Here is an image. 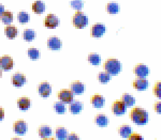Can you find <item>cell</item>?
<instances>
[{
    "mask_svg": "<svg viewBox=\"0 0 161 140\" xmlns=\"http://www.w3.org/2000/svg\"><path fill=\"white\" fill-rule=\"evenodd\" d=\"M56 136L59 140H64L66 139L68 134V131L63 127H59L56 129Z\"/></svg>",
    "mask_w": 161,
    "mask_h": 140,
    "instance_id": "d4e9b609",
    "label": "cell"
},
{
    "mask_svg": "<svg viewBox=\"0 0 161 140\" xmlns=\"http://www.w3.org/2000/svg\"><path fill=\"white\" fill-rule=\"evenodd\" d=\"M83 107H84V104L83 102H80L79 101H72L69 104V111L74 114H78L82 111Z\"/></svg>",
    "mask_w": 161,
    "mask_h": 140,
    "instance_id": "e0dca14e",
    "label": "cell"
},
{
    "mask_svg": "<svg viewBox=\"0 0 161 140\" xmlns=\"http://www.w3.org/2000/svg\"><path fill=\"white\" fill-rule=\"evenodd\" d=\"M69 87L72 92L76 95L82 94L85 90V85L78 81L72 82L69 85Z\"/></svg>",
    "mask_w": 161,
    "mask_h": 140,
    "instance_id": "7c38bea8",
    "label": "cell"
},
{
    "mask_svg": "<svg viewBox=\"0 0 161 140\" xmlns=\"http://www.w3.org/2000/svg\"><path fill=\"white\" fill-rule=\"evenodd\" d=\"M32 8L33 12L36 13H42L45 11V4L42 1H36L33 3Z\"/></svg>",
    "mask_w": 161,
    "mask_h": 140,
    "instance_id": "44dd1931",
    "label": "cell"
},
{
    "mask_svg": "<svg viewBox=\"0 0 161 140\" xmlns=\"http://www.w3.org/2000/svg\"><path fill=\"white\" fill-rule=\"evenodd\" d=\"M53 108L56 112L62 114L66 112V108L64 103L60 102H56L54 103Z\"/></svg>",
    "mask_w": 161,
    "mask_h": 140,
    "instance_id": "f546056e",
    "label": "cell"
},
{
    "mask_svg": "<svg viewBox=\"0 0 161 140\" xmlns=\"http://www.w3.org/2000/svg\"><path fill=\"white\" fill-rule=\"evenodd\" d=\"M38 134L42 138H47L52 134V129L46 125L40 126L38 129Z\"/></svg>",
    "mask_w": 161,
    "mask_h": 140,
    "instance_id": "ffe728a7",
    "label": "cell"
},
{
    "mask_svg": "<svg viewBox=\"0 0 161 140\" xmlns=\"http://www.w3.org/2000/svg\"><path fill=\"white\" fill-rule=\"evenodd\" d=\"M0 18L4 24H10L13 21V14L9 11H6L1 16Z\"/></svg>",
    "mask_w": 161,
    "mask_h": 140,
    "instance_id": "484cf974",
    "label": "cell"
},
{
    "mask_svg": "<svg viewBox=\"0 0 161 140\" xmlns=\"http://www.w3.org/2000/svg\"><path fill=\"white\" fill-rule=\"evenodd\" d=\"M84 2L83 0H73L70 2V5L73 9L82 10L84 7Z\"/></svg>",
    "mask_w": 161,
    "mask_h": 140,
    "instance_id": "d6a6232c",
    "label": "cell"
},
{
    "mask_svg": "<svg viewBox=\"0 0 161 140\" xmlns=\"http://www.w3.org/2000/svg\"><path fill=\"white\" fill-rule=\"evenodd\" d=\"M88 60L92 65H99L101 62V56L94 53L89 54L88 57Z\"/></svg>",
    "mask_w": 161,
    "mask_h": 140,
    "instance_id": "83f0119b",
    "label": "cell"
},
{
    "mask_svg": "<svg viewBox=\"0 0 161 140\" xmlns=\"http://www.w3.org/2000/svg\"><path fill=\"white\" fill-rule=\"evenodd\" d=\"M95 124L100 127H105L109 122V119L107 116L103 114H99L94 118Z\"/></svg>",
    "mask_w": 161,
    "mask_h": 140,
    "instance_id": "ac0fdd59",
    "label": "cell"
},
{
    "mask_svg": "<svg viewBox=\"0 0 161 140\" xmlns=\"http://www.w3.org/2000/svg\"><path fill=\"white\" fill-rule=\"evenodd\" d=\"M127 139L128 140H143L142 136L140 134L136 133H132Z\"/></svg>",
    "mask_w": 161,
    "mask_h": 140,
    "instance_id": "d590c367",
    "label": "cell"
},
{
    "mask_svg": "<svg viewBox=\"0 0 161 140\" xmlns=\"http://www.w3.org/2000/svg\"><path fill=\"white\" fill-rule=\"evenodd\" d=\"M18 20L21 24L27 23L30 19V15L25 12H19L18 14Z\"/></svg>",
    "mask_w": 161,
    "mask_h": 140,
    "instance_id": "4dcf8cb0",
    "label": "cell"
},
{
    "mask_svg": "<svg viewBox=\"0 0 161 140\" xmlns=\"http://www.w3.org/2000/svg\"><path fill=\"white\" fill-rule=\"evenodd\" d=\"M148 81L146 78H139L134 80L133 86L138 91H143L147 89L148 87Z\"/></svg>",
    "mask_w": 161,
    "mask_h": 140,
    "instance_id": "8fae6325",
    "label": "cell"
},
{
    "mask_svg": "<svg viewBox=\"0 0 161 140\" xmlns=\"http://www.w3.org/2000/svg\"><path fill=\"white\" fill-rule=\"evenodd\" d=\"M133 72L137 77L144 78L149 74L150 70L147 65L138 64L134 68Z\"/></svg>",
    "mask_w": 161,
    "mask_h": 140,
    "instance_id": "8992f818",
    "label": "cell"
},
{
    "mask_svg": "<svg viewBox=\"0 0 161 140\" xmlns=\"http://www.w3.org/2000/svg\"><path fill=\"white\" fill-rule=\"evenodd\" d=\"M105 100L101 95H95L92 96L91 98V103L94 108H101L104 105Z\"/></svg>",
    "mask_w": 161,
    "mask_h": 140,
    "instance_id": "9a60e30c",
    "label": "cell"
},
{
    "mask_svg": "<svg viewBox=\"0 0 161 140\" xmlns=\"http://www.w3.org/2000/svg\"><path fill=\"white\" fill-rule=\"evenodd\" d=\"M13 129L15 133L22 134L26 133L28 130V125L23 120H19L14 124Z\"/></svg>",
    "mask_w": 161,
    "mask_h": 140,
    "instance_id": "ba28073f",
    "label": "cell"
},
{
    "mask_svg": "<svg viewBox=\"0 0 161 140\" xmlns=\"http://www.w3.org/2000/svg\"><path fill=\"white\" fill-rule=\"evenodd\" d=\"M153 93L157 97H161V81H158L155 83L153 88Z\"/></svg>",
    "mask_w": 161,
    "mask_h": 140,
    "instance_id": "e575fe53",
    "label": "cell"
},
{
    "mask_svg": "<svg viewBox=\"0 0 161 140\" xmlns=\"http://www.w3.org/2000/svg\"><path fill=\"white\" fill-rule=\"evenodd\" d=\"M36 37V32L30 29L24 30L22 34V37L24 40L28 42H31Z\"/></svg>",
    "mask_w": 161,
    "mask_h": 140,
    "instance_id": "4316f807",
    "label": "cell"
},
{
    "mask_svg": "<svg viewBox=\"0 0 161 140\" xmlns=\"http://www.w3.org/2000/svg\"><path fill=\"white\" fill-rule=\"evenodd\" d=\"M51 86L47 82H42L38 85L37 91L43 97H47L51 92Z\"/></svg>",
    "mask_w": 161,
    "mask_h": 140,
    "instance_id": "52a82bcc",
    "label": "cell"
},
{
    "mask_svg": "<svg viewBox=\"0 0 161 140\" xmlns=\"http://www.w3.org/2000/svg\"><path fill=\"white\" fill-rule=\"evenodd\" d=\"M103 69L107 73L111 75H116L120 72V62L118 60L114 59L107 60L104 63Z\"/></svg>",
    "mask_w": 161,
    "mask_h": 140,
    "instance_id": "7a4b0ae2",
    "label": "cell"
},
{
    "mask_svg": "<svg viewBox=\"0 0 161 140\" xmlns=\"http://www.w3.org/2000/svg\"><path fill=\"white\" fill-rule=\"evenodd\" d=\"M62 46L60 39L56 36L49 37L47 40V47L52 50H59Z\"/></svg>",
    "mask_w": 161,
    "mask_h": 140,
    "instance_id": "5bb4252c",
    "label": "cell"
},
{
    "mask_svg": "<svg viewBox=\"0 0 161 140\" xmlns=\"http://www.w3.org/2000/svg\"><path fill=\"white\" fill-rule=\"evenodd\" d=\"M58 99L64 103H70L73 101L74 96L71 90L68 89H62L58 92Z\"/></svg>",
    "mask_w": 161,
    "mask_h": 140,
    "instance_id": "277c9868",
    "label": "cell"
},
{
    "mask_svg": "<svg viewBox=\"0 0 161 140\" xmlns=\"http://www.w3.org/2000/svg\"><path fill=\"white\" fill-rule=\"evenodd\" d=\"M5 35L9 39L15 38L18 34V29L14 26H8L4 29Z\"/></svg>",
    "mask_w": 161,
    "mask_h": 140,
    "instance_id": "cb8c5ba5",
    "label": "cell"
},
{
    "mask_svg": "<svg viewBox=\"0 0 161 140\" xmlns=\"http://www.w3.org/2000/svg\"><path fill=\"white\" fill-rule=\"evenodd\" d=\"M153 108L154 111L158 113L161 114V101H158L156 102L153 105Z\"/></svg>",
    "mask_w": 161,
    "mask_h": 140,
    "instance_id": "8d00e7d4",
    "label": "cell"
},
{
    "mask_svg": "<svg viewBox=\"0 0 161 140\" xmlns=\"http://www.w3.org/2000/svg\"><path fill=\"white\" fill-rule=\"evenodd\" d=\"M2 74V72L1 70V69H0V77H1V76Z\"/></svg>",
    "mask_w": 161,
    "mask_h": 140,
    "instance_id": "60d3db41",
    "label": "cell"
},
{
    "mask_svg": "<svg viewBox=\"0 0 161 140\" xmlns=\"http://www.w3.org/2000/svg\"><path fill=\"white\" fill-rule=\"evenodd\" d=\"M18 107L21 110H26L31 106V101L27 97H21L17 100Z\"/></svg>",
    "mask_w": 161,
    "mask_h": 140,
    "instance_id": "603a6c76",
    "label": "cell"
},
{
    "mask_svg": "<svg viewBox=\"0 0 161 140\" xmlns=\"http://www.w3.org/2000/svg\"><path fill=\"white\" fill-rule=\"evenodd\" d=\"M97 79L102 84L107 83L110 80V75L103 72H100L97 75Z\"/></svg>",
    "mask_w": 161,
    "mask_h": 140,
    "instance_id": "1f68e13d",
    "label": "cell"
},
{
    "mask_svg": "<svg viewBox=\"0 0 161 140\" xmlns=\"http://www.w3.org/2000/svg\"><path fill=\"white\" fill-rule=\"evenodd\" d=\"M127 106L121 100H117L112 104L111 110L114 114H124L127 110Z\"/></svg>",
    "mask_w": 161,
    "mask_h": 140,
    "instance_id": "5b68a950",
    "label": "cell"
},
{
    "mask_svg": "<svg viewBox=\"0 0 161 140\" xmlns=\"http://www.w3.org/2000/svg\"><path fill=\"white\" fill-rule=\"evenodd\" d=\"M4 12V6L0 4V17Z\"/></svg>",
    "mask_w": 161,
    "mask_h": 140,
    "instance_id": "ab89813d",
    "label": "cell"
},
{
    "mask_svg": "<svg viewBox=\"0 0 161 140\" xmlns=\"http://www.w3.org/2000/svg\"><path fill=\"white\" fill-rule=\"evenodd\" d=\"M4 117V109L0 107V120H2Z\"/></svg>",
    "mask_w": 161,
    "mask_h": 140,
    "instance_id": "f35d334b",
    "label": "cell"
},
{
    "mask_svg": "<svg viewBox=\"0 0 161 140\" xmlns=\"http://www.w3.org/2000/svg\"><path fill=\"white\" fill-rule=\"evenodd\" d=\"M14 61L8 55H4L0 58V67L4 70H10L13 68Z\"/></svg>",
    "mask_w": 161,
    "mask_h": 140,
    "instance_id": "4fadbf2b",
    "label": "cell"
},
{
    "mask_svg": "<svg viewBox=\"0 0 161 140\" xmlns=\"http://www.w3.org/2000/svg\"><path fill=\"white\" fill-rule=\"evenodd\" d=\"M12 81L13 85L15 86H21L26 82V76L22 74H15L12 76Z\"/></svg>",
    "mask_w": 161,
    "mask_h": 140,
    "instance_id": "2e32d148",
    "label": "cell"
},
{
    "mask_svg": "<svg viewBox=\"0 0 161 140\" xmlns=\"http://www.w3.org/2000/svg\"><path fill=\"white\" fill-rule=\"evenodd\" d=\"M73 22L76 28L82 29L88 24V18L82 12H76L73 17Z\"/></svg>",
    "mask_w": 161,
    "mask_h": 140,
    "instance_id": "3957f363",
    "label": "cell"
},
{
    "mask_svg": "<svg viewBox=\"0 0 161 140\" xmlns=\"http://www.w3.org/2000/svg\"><path fill=\"white\" fill-rule=\"evenodd\" d=\"M39 52L36 48H29L28 51V54L31 59H37L39 56Z\"/></svg>",
    "mask_w": 161,
    "mask_h": 140,
    "instance_id": "836d02e7",
    "label": "cell"
},
{
    "mask_svg": "<svg viewBox=\"0 0 161 140\" xmlns=\"http://www.w3.org/2000/svg\"><path fill=\"white\" fill-rule=\"evenodd\" d=\"M106 10L108 13L116 14L119 11L120 7L118 3H108Z\"/></svg>",
    "mask_w": 161,
    "mask_h": 140,
    "instance_id": "f1b7e54d",
    "label": "cell"
},
{
    "mask_svg": "<svg viewBox=\"0 0 161 140\" xmlns=\"http://www.w3.org/2000/svg\"><path fill=\"white\" fill-rule=\"evenodd\" d=\"M59 22L58 18L55 15L50 14L46 17L45 25L49 29H54L59 25Z\"/></svg>",
    "mask_w": 161,
    "mask_h": 140,
    "instance_id": "30bf717a",
    "label": "cell"
},
{
    "mask_svg": "<svg viewBox=\"0 0 161 140\" xmlns=\"http://www.w3.org/2000/svg\"><path fill=\"white\" fill-rule=\"evenodd\" d=\"M118 132L121 137L128 138L132 133V128L129 125H123L120 126L118 129Z\"/></svg>",
    "mask_w": 161,
    "mask_h": 140,
    "instance_id": "d6986e66",
    "label": "cell"
},
{
    "mask_svg": "<svg viewBox=\"0 0 161 140\" xmlns=\"http://www.w3.org/2000/svg\"><path fill=\"white\" fill-rule=\"evenodd\" d=\"M121 100L124 102L127 107L133 106L136 102L135 98L129 93H123L121 97Z\"/></svg>",
    "mask_w": 161,
    "mask_h": 140,
    "instance_id": "7402d4cb",
    "label": "cell"
},
{
    "mask_svg": "<svg viewBox=\"0 0 161 140\" xmlns=\"http://www.w3.org/2000/svg\"><path fill=\"white\" fill-rule=\"evenodd\" d=\"M79 137H78L77 134L74 132H72L70 134H68L66 138L67 140H79Z\"/></svg>",
    "mask_w": 161,
    "mask_h": 140,
    "instance_id": "74e56055",
    "label": "cell"
},
{
    "mask_svg": "<svg viewBox=\"0 0 161 140\" xmlns=\"http://www.w3.org/2000/svg\"><path fill=\"white\" fill-rule=\"evenodd\" d=\"M130 116L132 121L138 125H145L148 121V113L142 108H133Z\"/></svg>",
    "mask_w": 161,
    "mask_h": 140,
    "instance_id": "6da1fadb",
    "label": "cell"
},
{
    "mask_svg": "<svg viewBox=\"0 0 161 140\" xmlns=\"http://www.w3.org/2000/svg\"><path fill=\"white\" fill-rule=\"evenodd\" d=\"M105 26L101 24L93 25L91 29L92 36L96 38L101 37L105 33Z\"/></svg>",
    "mask_w": 161,
    "mask_h": 140,
    "instance_id": "9c48e42d",
    "label": "cell"
}]
</instances>
